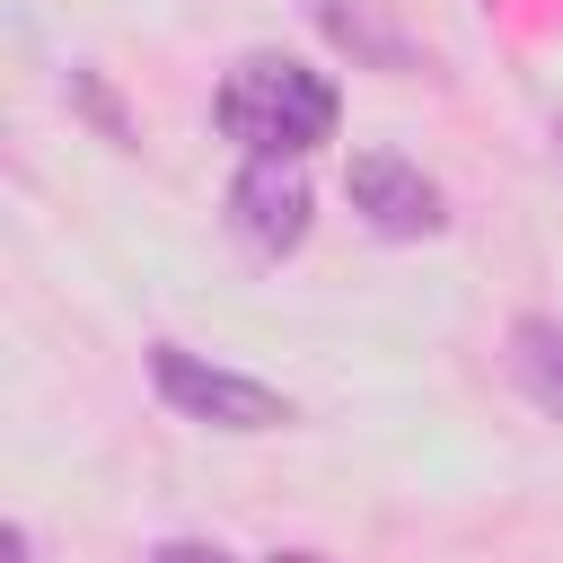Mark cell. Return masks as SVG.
I'll list each match as a JSON object with an SVG mask.
<instances>
[{
  "label": "cell",
  "instance_id": "1",
  "mask_svg": "<svg viewBox=\"0 0 563 563\" xmlns=\"http://www.w3.org/2000/svg\"><path fill=\"white\" fill-rule=\"evenodd\" d=\"M220 132L246 150V158H308L317 141H334L343 123V97L325 70L290 62V53H246L229 79H220Z\"/></svg>",
  "mask_w": 563,
  "mask_h": 563
},
{
  "label": "cell",
  "instance_id": "2",
  "mask_svg": "<svg viewBox=\"0 0 563 563\" xmlns=\"http://www.w3.org/2000/svg\"><path fill=\"white\" fill-rule=\"evenodd\" d=\"M150 378H158V396L185 422H211V431H282L290 422V396L282 387H264L246 369H220V361H202L185 343H150Z\"/></svg>",
  "mask_w": 563,
  "mask_h": 563
},
{
  "label": "cell",
  "instance_id": "3",
  "mask_svg": "<svg viewBox=\"0 0 563 563\" xmlns=\"http://www.w3.org/2000/svg\"><path fill=\"white\" fill-rule=\"evenodd\" d=\"M229 229L264 264H282L308 238V176H299V158H246L238 185H229Z\"/></svg>",
  "mask_w": 563,
  "mask_h": 563
},
{
  "label": "cell",
  "instance_id": "4",
  "mask_svg": "<svg viewBox=\"0 0 563 563\" xmlns=\"http://www.w3.org/2000/svg\"><path fill=\"white\" fill-rule=\"evenodd\" d=\"M343 194H352V211L378 229V238H431L449 211H440V185L413 167V158H396V150H361L352 167H343Z\"/></svg>",
  "mask_w": 563,
  "mask_h": 563
},
{
  "label": "cell",
  "instance_id": "5",
  "mask_svg": "<svg viewBox=\"0 0 563 563\" xmlns=\"http://www.w3.org/2000/svg\"><path fill=\"white\" fill-rule=\"evenodd\" d=\"M150 563H229V554H220V545H185V537H176V545H158Z\"/></svg>",
  "mask_w": 563,
  "mask_h": 563
},
{
  "label": "cell",
  "instance_id": "6",
  "mask_svg": "<svg viewBox=\"0 0 563 563\" xmlns=\"http://www.w3.org/2000/svg\"><path fill=\"white\" fill-rule=\"evenodd\" d=\"M0 554H9V563H35V537H26V519H9V528H0Z\"/></svg>",
  "mask_w": 563,
  "mask_h": 563
},
{
  "label": "cell",
  "instance_id": "7",
  "mask_svg": "<svg viewBox=\"0 0 563 563\" xmlns=\"http://www.w3.org/2000/svg\"><path fill=\"white\" fill-rule=\"evenodd\" d=\"M554 141H563V132H554Z\"/></svg>",
  "mask_w": 563,
  "mask_h": 563
}]
</instances>
